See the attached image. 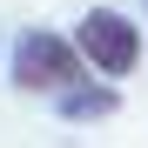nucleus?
Here are the masks:
<instances>
[{
    "label": "nucleus",
    "mask_w": 148,
    "mask_h": 148,
    "mask_svg": "<svg viewBox=\"0 0 148 148\" xmlns=\"http://www.w3.org/2000/svg\"><path fill=\"white\" fill-rule=\"evenodd\" d=\"M74 74H81V61H74V47H67V40L34 34L27 47H20V88H67Z\"/></svg>",
    "instance_id": "f03ea898"
},
{
    "label": "nucleus",
    "mask_w": 148,
    "mask_h": 148,
    "mask_svg": "<svg viewBox=\"0 0 148 148\" xmlns=\"http://www.w3.org/2000/svg\"><path fill=\"white\" fill-rule=\"evenodd\" d=\"M81 61H94L101 74H128L141 61V40L121 14H88L81 20Z\"/></svg>",
    "instance_id": "f257e3e1"
}]
</instances>
